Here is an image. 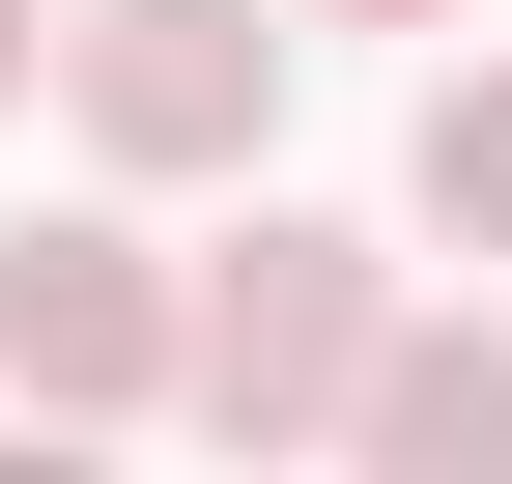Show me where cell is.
I'll list each match as a JSON object with an SVG mask.
<instances>
[{"label": "cell", "mask_w": 512, "mask_h": 484, "mask_svg": "<svg viewBox=\"0 0 512 484\" xmlns=\"http://www.w3.org/2000/svg\"><path fill=\"white\" fill-rule=\"evenodd\" d=\"M313 29H456V0H313Z\"/></svg>", "instance_id": "7"}, {"label": "cell", "mask_w": 512, "mask_h": 484, "mask_svg": "<svg viewBox=\"0 0 512 484\" xmlns=\"http://www.w3.org/2000/svg\"><path fill=\"white\" fill-rule=\"evenodd\" d=\"M342 456L370 484H512V314H399L370 399H342Z\"/></svg>", "instance_id": "4"}, {"label": "cell", "mask_w": 512, "mask_h": 484, "mask_svg": "<svg viewBox=\"0 0 512 484\" xmlns=\"http://www.w3.org/2000/svg\"><path fill=\"white\" fill-rule=\"evenodd\" d=\"M285 57H313V0H285V29H256V0H57L86 171H256V143H285Z\"/></svg>", "instance_id": "2"}, {"label": "cell", "mask_w": 512, "mask_h": 484, "mask_svg": "<svg viewBox=\"0 0 512 484\" xmlns=\"http://www.w3.org/2000/svg\"><path fill=\"white\" fill-rule=\"evenodd\" d=\"M427 228H456V257H512V57H456V86H427Z\"/></svg>", "instance_id": "5"}, {"label": "cell", "mask_w": 512, "mask_h": 484, "mask_svg": "<svg viewBox=\"0 0 512 484\" xmlns=\"http://www.w3.org/2000/svg\"><path fill=\"white\" fill-rule=\"evenodd\" d=\"M29 86H57V0H0V114H29Z\"/></svg>", "instance_id": "6"}, {"label": "cell", "mask_w": 512, "mask_h": 484, "mask_svg": "<svg viewBox=\"0 0 512 484\" xmlns=\"http://www.w3.org/2000/svg\"><path fill=\"white\" fill-rule=\"evenodd\" d=\"M370 342H399V257H370V228H313V200H256L228 257H200V314H171V399H200L228 456H342Z\"/></svg>", "instance_id": "1"}, {"label": "cell", "mask_w": 512, "mask_h": 484, "mask_svg": "<svg viewBox=\"0 0 512 484\" xmlns=\"http://www.w3.org/2000/svg\"><path fill=\"white\" fill-rule=\"evenodd\" d=\"M171 314H200V285H171L114 200L0 228V399H29V428H171Z\"/></svg>", "instance_id": "3"}]
</instances>
